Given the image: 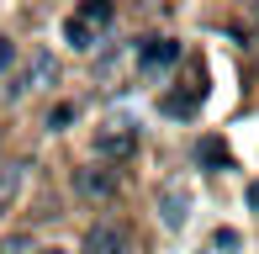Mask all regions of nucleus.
Segmentation results:
<instances>
[{"label":"nucleus","instance_id":"nucleus-6","mask_svg":"<svg viewBox=\"0 0 259 254\" xmlns=\"http://www.w3.org/2000/svg\"><path fill=\"white\" fill-rule=\"evenodd\" d=\"M169 64H180V43L175 37H148L143 48H138V69H143V74H164Z\"/></svg>","mask_w":259,"mask_h":254},{"label":"nucleus","instance_id":"nucleus-7","mask_svg":"<svg viewBox=\"0 0 259 254\" xmlns=\"http://www.w3.org/2000/svg\"><path fill=\"white\" fill-rule=\"evenodd\" d=\"M64 37H69V48L90 53V48H96V43H101V32H96V27H85V21H79V16H69V21H64Z\"/></svg>","mask_w":259,"mask_h":254},{"label":"nucleus","instance_id":"nucleus-1","mask_svg":"<svg viewBox=\"0 0 259 254\" xmlns=\"http://www.w3.org/2000/svg\"><path fill=\"white\" fill-rule=\"evenodd\" d=\"M138 154V127L133 122H101L96 127V159L106 164H122V159Z\"/></svg>","mask_w":259,"mask_h":254},{"label":"nucleus","instance_id":"nucleus-13","mask_svg":"<svg viewBox=\"0 0 259 254\" xmlns=\"http://www.w3.org/2000/svg\"><path fill=\"white\" fill-rule=\"evenodd\" d=\"M11 64H16V48H11V43H6V37H0V74H6V69H11Z\"/></svg>","mask_w":259,"mask_h":254},{"label":"nucleus","instance_id":"nucleus-11","mask_svg":"<svg viewBox=\"0 0 259 254\" xmlns=\"http://www.w3.org/2000/svg\"><path fill=\"white\" fill-rule=\"evenodd\" d=\"M211 249L233 254V249H238V233H233V228H217V238H211Z\"/></svg>","mask_w":259,"mask_h":254},{"label":"nucleus","instance_id":"nucleus-14","mask_svg":"<svg viewBox=\"0 0 259 254\" xmlns=\"http://www.w3.org/2000/svg\"><path fill=\"white\" fill-rule=\"evenodd\" d=\"M0 254H27V238H0Z\"/></svg>","mask_w":259,"mask_h":254},{"label":"nucleus","instance_id":"nucleus-2","mask_svg":"<svg viewBox=\"0 0 259 254\" xmlns=\"http://www.w3.org/2000/svg\"><path fill=\"white\" fill-rule=\"evenodd\" d=\"M53 79H58V59H53L48 48H37V53H32V59H27V69H21V74L11 79L6 90H11V96H16V101H21V96H32V90H48Z\"/></svg>","mask_w":259,"mask_h":254},{"label":"nucleus","instance_id":"nucleus-12","mask_svg":"<svg viewBox=\"0 0 259 254\" xmlns=\"http://www.w3.org/2000/svg\"><path fill=\"white\" fill-rule=\"evenodd\" d=\"M74 122V106H58V111H48V127H69Z\"/></svg>","mask_w":259,"mask_h":254},{"label":"nucleus","instance_id":"nucleus-15","mask_svg":"<svg viewBox=\"0 0 259 254\" xmlns=\"http://www.w3.org/2000/svg\"><path fill=\"white\" fill-rule=\"evenodd\" d=\"M249 206H254V212H259V180H254V186H249Z\"/></svg>","mask_w":259,"mask_h":254},{"label":"nucleus","instance_id":"nucleus-3","mask_svg":"<svg viewBox=\"0 0 259 254\" xmlns=\"http://www.w3.org/2000/svg\"><path fill=\"white\" fill-rule=\"evenodd\" d=\"M79 254H133V233L122 223H96L79 244Z\"/></svg>","mask_w":259,"mask_h":254},{"label":"nucleus","instance_id":"nucleus-9","mask_svg":"<svg viewBox=\"0 0 259 254\" xmlns=\"http://www.w3.org/2000/svg\"><path fill=\"white\" fill-rule=\"evenodd\" d=\"M74 16L85 21V27H96V32H101V27H111V16H116V6H111V0H85V6H79Z\"/></svg>","mask_w":259,"mask_h":254},{"label":"nucleus","instance_id":"nucleus-10","mask_svg":"<svg viewBox=\"0 0 259 254\" xmlns=\"http://www.w3.org/2000/svg\"><path fill=\"white\" fill-rule=\"evenodd\" d=\"M196 164L201 170H228V148H222L217 138H201V143H196Z\"/></svg>","mask_w":259,"mask_h":254},{"label":"nucleus","instance_id":"nucleus-5","mask_svg":"<svg viewBox=\"0 0 259 254\" xmlns=\"http://www.w3.org/2000/svg\"><path fill=\"white\" fill-rule=\"evenodd\" d=\"M74 196H79V201H111V196H116V175H111V170H96V164L74 170Z\"/></svg>","mask_w":259,"mask_h":254},{"label":"nucleus","instance_id":"nucleus-16","mask_svg":"<svg viewBox=\"0 0 259 254\" xmlns=\"http://www.w3.org/2000/svg\"><path fill=\"white\" fill-rule=\"evenodd\" d=\"M254 32H259V0H254Z\"/></svg>","mask_w":259,"mask_h":254},{"label":"nucleus","instance_id":"nucleus-4","mask_svg":"<svg viewBox=\"0 0 259 254\" xmlns=\"http://www.w3.org/2000/svg\"><path fill=\"white\" fill-rule=\"evenodd\" d=\"M159 223L164 228H185L191 223V191L180 180H164L159 186Z\"/></svg>","mask_w":259,"mask_h":254},{"label":"nucleus","instance_id":"nucleus-17","mask_svg":"<svg viewBox=\"0 0 259 254\" xmlns=\"http://www.w3.org/2000/svg\"><path fill=\"white\" fill-rule=\"evenodd\" d=\"M42 254H69V249H58V244H53V249H42Z\"/></svg>","mask_w":259,"mask_h":254},{"label":"nucleus","instance_id":"nucleus-8","mask_svg":"<svg viewBox=\"0 0 259 254\" xmlns=\"http://www.w3.org/2000/svg\"><path fill=\"white\" fill-rule=\"evenodd\" d=\"M21 180H27V170H21V164H0V212L21 196Z\"/></svg>","mask_w":259,"mask_h":254}]
</instances>
